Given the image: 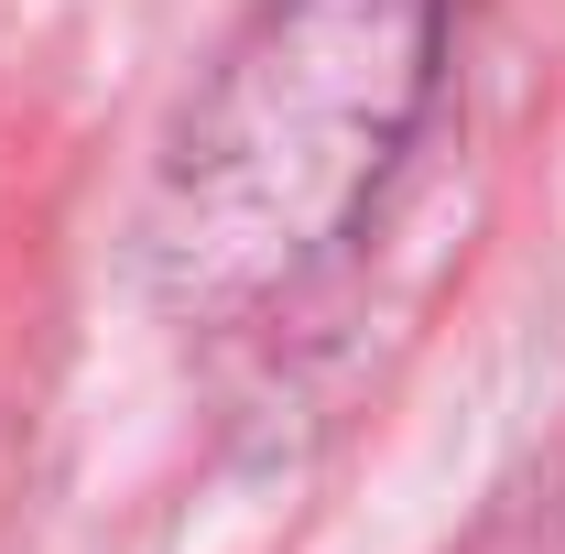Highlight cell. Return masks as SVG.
Returning <instances> with one entry per match:
<instances>
[{
    "label": "cell",
    "mask_w": 565,
    "mask_h": 554,
    "mask_svg": "<svg viewBox=\"0 0 565 554\" xmlns=\"http://www.w3.org/2000/svg\"><path fill=\"white\" fill-rule=\"evenodd\" d=\"M446 76V0H262L207 66L152 196L174 316H262L305 294L381 207Z\"/></svg>",
    "instance_id": "obj_1"
}]
</instances>
